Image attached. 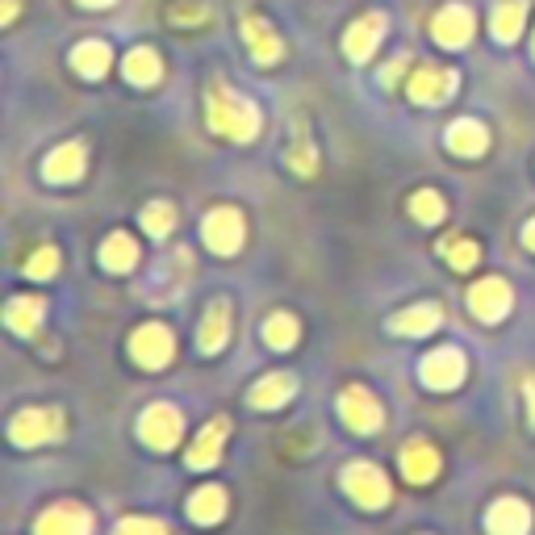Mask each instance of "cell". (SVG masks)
Returning a JSON list of instances; mask_svg holds the SVG:
<instances>
[{
    "label": "cell",
    "instance_id": "40",
    "mask_svg": "<svg viewBox=\"0 0 535 535\" xmlns=\"http://www.w3.org/2000/svg\"><path fill=\"white\" fill-rule=\"evenodd\" d=\"M17 5H21V0H5V21H13V17H17Z\"/></svg>",
    "mask_w": 535,
    "mask_h": 535
},
{
    "label": "cell",
    "instance_id": "12",
    "mask_svg": "<svg viewBox=\"0 0 535 535\" xmlns=\"http://www.w3.org/2000/svg\"><path fill=\"white\" fill-rule=\"evenodd\" d=\"M485 527H490V535H527L531 531V510L519 498H498L490 506V515H485Z\"/></svg>",
    "mask_w": 535,
    "mask_h": 535
},
{
    "label": "cell",
    "instance_id": "29",
    "mask_svg": "<svg viewBox=\"0 0 535 535\" xmlns=\"http://www.w3.org/2000/svg\"><path fill=\"white\" fill-rule=\"evenodd\" d=\"M297 335H301V327H297V318H293V314H272V318L264 322V339L276 347V352H285V347H293V343H297Z\"/></svg>",
    "mask_w": 535,
    "mask_h": 535
},
{
    "label": "cell",
    "instance_id": "11",
    "mask_svg": "<svg viewBox=\"0 0 535 535\" xmlns=\"http://www.w3.org/2000/svg\"><path fill=\"white\" fill-rule=\"evenodd\" d=\"M452 92H456V72H448V67H418L410 80V101L418 105H439Z\"/></svg>",
    "mask_w": 535,
    "mask_h": 535
},
{
    "label": "cell",
    "instance_id": "6",
    "mask_svg": "<svg viewBox=\"0 0 535 535\" xmlns=\"http://www.w3.org/2000/svg\"><path fill=\"white\" fill-rule=\"evenodd\" d=\"M339 414H343V423L360 431V435H372L381 423H385V414H381V402L372 398L368 389L352 385V389H343V398H339Z\"/></svg>",
    "mask_w": 535,
    "mask_h": 535
},
{
    "label": "cell",
    "instance_id": "41",
    "mask_svg": "<svg viewBox=\"0 0 535 535\" xmlns=\"http://www.w3.org/2000/svg\"><path fill=\"white\" fill-rule=\"evenodd\" d=\"M80 5H88V9H105V5H113V0H80Z\"/></svg>",
    "mask_w": 535,
    "mask_h": 535
},
{
    "label": "cell",
    "instance_id": "36",
    "mask_svg": "<svg viewBox=\"0 0 535 535\" xmlns=\"http://www.w3.org/2000/svg\"><path fill=\"white\" fill-rule=\"evenodd\" d=\"M180 26H193V21H205V5H176L172 9Z\"/></svg>",
    "mask_w": 535,
    "mask_h": 535
},
{
    "label": "cell",
    "instance_id": "10",
    "mask_svg": "<svg viewBox=\"0 0 535 535\" xmlns=\"http://www.w3.org/2000/svg\"><path fill=\"white\" fill-rule=\"evenodd\" d=\"M510 285L506 281H498V276H485V281H477L473 285V293H469V306H473V314L481 318V322H498V318H506L510 314Z\"/></svg>",
    "mask_w": 535,
    "mask_h": 535
},
{
    "label": "cell",
    "instance_id": "32",
    "mask_svg": "<svg viewBox=\"0 0 535 535\" xmlns=\"http://www.w3.org/2000/svg\"><path fill=\"white\" fill-rule=\"evenodd\" d=\"M444 255H448V264L452 268H473L477 260H481V251H477V243H469V239H452V243H444Z\"/></svg>",
    "mask_w": 535,
    "mask_h": 535
},
{
    "label": "cell",
    "instance_id": "19",
    "mask_svg": "<svg viewBox=\"0 0 535 535\" xmlns=\"http://www.w3.org/2000/svg\"><path fill=\"white\" fill-rule=\"evenodd\" d=\"M243 34H247V46H251V55H255V63H276L281 59V38L272 34V26L264 17H243Z\"/></svg>",
    "mask_w": 535,
    "mask_h": 535
},
{
    "label": "cell",
    "instance_id": "30",
    "mask_svg": "<svg viewBox=\"0 0 535 535\" xmlns=\"http://www.w3.org/2000/svg\"><path fill=\"white\" fill-rule=\"evenodd\" d=\"M172 226H176V209L168 201H155V205L143 209V230H147V235L164 239V235H172Z\"/></svg>",
    "mask_w": 535,
    "mask_h": 535
},
{
    "label": "cell",
    "instance_id": "17",
    "mask_svg": "<svg viewBox=\"0 0 535 535\" xmlns=\"http://www.w3.org/2000/svg\"><path fill=\"white\" fill-rule=\"evenodd\" d=\"M402 473H406V481H414V485L435 481V473H439V452H435L431 444H423V439H414V444L402 448Z\"/></svg>",
    "mask_w": 535,
    "mask_h": 535
},
{
    "label": "cell",
    "instance_id": "2",
    "mask_svg": "<svg viewBox=\"0 0 535 535\" xmlns=\"http://www.w3.org/2000/svg\"><path fill=\"white\" fill-rule=\"evenodd\" d=\"M63 431H67V418H63V410H55V406H46V410H21V414L13 418V427H9V435H13L17 448L51 444V439H59Z\"/></svg>",
    "mask_w": 535,
    "mask_h": 535
},
{
    "label": "cell",
    "instance_id": "28",
    "mask_svg": "<svg viewBox=\"0 0 535 535\" xmlns=\"http://www.w3.org/2000/svg\"><path fill=\"white\" fill-rule=\"evenodd\" d=\"M101 264H105L109 272H130V268L138 264L134 239H130V235H109L105 247H101Z\"/></svg>",
    "mask_w": 535,
    "mask_h": 535
},
{
    "label": "cell",
    "instance_id": "39",
    "mask_svg": "<svg viewBox=\"0 0 535 535\" xmlns=\"http://www.w3.org/2000/svg\"><path fill=\"white\" fill-rule=\"evenodd\" d=\"M523 243H527V247H531V251H535V218H531V222H527V226H523Z\"/></svg>",
    "mask_w": 535,
    "mask_h": 535
},
{
    "label": "cell",
    "instance_id": "21",
    "mask_svg": "<svg viewBox=\"0 0 535 535\" xmlns=\"http://www.w3.org/2000/svg\"><path fill=\"white\" fill-rule=\"evenodd\" d=\"M485 147H490V134H485V126L473 122V118H464V122H456V126L448 130V151H452V155L477 159V155H485Z\"/></svg>",
    "mask_w": 535,
    "mask_h": 535
},
{
    "label": "cell",
    "instance_id": "20",
    "mask_svg": "<svg viewBox=\"0 0 535 535\" xmlns=\"http://www.w3.org/2000/svg\"><path fill=\"white\" fill-rule=\"evenodd\" d=\"M293 393H297V377H289V372H272V377H264L251 389V406L255 410H276V406H285Z\"/></svg>",
    "mask_w": 535,
    "mask_h": 535
},
{
    "label": "cell",
    "instance_id": "8",
    "mask_svg": "<svg viewBox=\"0 0 535 535\" xmlns=\"http://www.w3.org/2000/svg\"><path fill=\"white\" fill-rule=\"evenodd\" d=\"M34 535H92V510L80 502H59L42 510Z\"/></svg>",
    "mask_w": 535,
    "mask_h": 535
},
{
    "label": "cell",
    "instance_id": "16",
    "mask_svg": "<svg viewBox=\"0 0 535 535\" xmlns=\"http://www.w3.org/2000/svg\"><path fill=\"white\" fill-rule=\"evenodd\" d=\"M226 435H230V423H226V418H214L209 427H201L197 444L189 448V469H214L218 456H222Z\"/></svg>",
    "mask_w": 535,
    "mask_h": 535
},
{
    "label": "cell",
    "instance_id": "7",
    "mask_svg": "<svg viewBox=\"0 0 535 535\" xmlns=\"http://www.w3.org/2000/svg\"><path fill=\"white\" fill-rule=\"evenodd\" d=\"M205 243H209V251H218V255H235L239 247H243V214L239 209H230V205H222V209H214V214L205 218Z\"/></svg>",
    "mask_w": 535,
    "mask_h": 535
},
{
    "label": "cell",
    "instance_id": "25",
    "mask_svg": "<svg viewBox=\"0 0 535 535\" xmlns=\"http://www.w3.org/2000/svg\"><path fill=\"white\" fill-rule=\"evenodd\" d=\"M109 63H113V55H109L105 42H80L72 51V67L80 76H88V80H101L109 72Z\"/></svg>",
    "mask_w": 535,
    "mask_h": 535
},
{
    "label": "cell",
    "instance_id": "22",
    "mask_svg": "<svg viewBox=\"0 0 535 535\" xmlns=\"http://www.w3.org/2000/svg\"><path fill=\"white\" fill-rule=\"evenodd\" d=\"M42 314H46L42 297H13L9 310H5V322H9V331H17V335H38Z\"/></svg>",
    "mask_w": 535,
    "mask_h": 535
},
{
    "label": "cell",
    "instance_id": "24",
    "mask_svg": "<svg viewBox=\"0 0 535 535\" xmlns=\"http://www.w3.org/2000/svg\"><path fill=\"white\" fill-rule=\"evenodd\" d=\"M126 80L130 84H138V88H151L159 76H164V63H159V55L151 51V46H138V51H130L126 55Z\"/></svg>",
    "mask_w": 535,
    "mask_h": 535
},
{
    "label": "cell",
    "instance_id": "13",
    "mask_svg": "<svg viewBox=\"0 0 535 535\" xmlns=\"http://www.w3.org/2000/svg\"><path fill=\"white\" fill-rule=\"evenodd\" d=\"M42 176L51 180V184H72V180H80V176H84V143H63V147H55L51 155H46Z\"/></svg>",
    "mask_w": 535,
    "mask_h": 535
},
{
    "label": "cell",
    "instance_id": "31",
    "mask_svg": "<svg viewBox=\"0 0 535 535\" xmlns=\"http://www.w3.org/2000/svg\"><path fill=\"white\" fill-rule=\"evenodd\" d=\"M410 214H414L418 222H423V226L444 222V197H439V193H431V189L414 193V201H410Z\"/></svg>",
    "mask_w": 535,
    "mask_h": 535
},
{
    "label": "cell",
    "instance_id": "9",
    "mask_svg": "<svg viewBox=\"0 0 535 535\" xmlns=\"http://www.w3.org/2000/svg\"><path fill=\"white\" fill-rule=\"evenodd\" d=\"M464 372H469V360L456 347H439L423 360V385L427 389H456L464 381Z\"/></svg>",
    "mask_w": 535,
    "mask_h": 535
},
{
    "label": "cell",
    "instance_id": "37",
    "mask_svg": "<svg viewBox=\"0 0 535 535\" xmlns=\"http://www.w3.org/2000/svg\"><path fill=\"white\" fill-rule=\"evenodd\" d=\"M523 393H527V418H531V427H535V377L523 381Z\"/></svg>",
    "mask_w": 535,
    "mask_h": 535
},
{
    "label": "cell",
    "instance_id": "5",
    "mask_svg": "<svg viewBox=\"0 0 535 535\" xmlns=\"http://www.w3.org/2000/svg\"><path fill=\"white\" fill-rule=\"evenodd\" d=\"M130 356L143 364V368H164L172 356H176V339L168 327H159V322H147V327H138L134 339H130Z\"/></svg>",
    "mask_w": 535,
    "mask_h": 535
},
{
    "label": "cell",
    "instance_id": "3",
    "mask_svg": "<svg viewBox=\"0 0 535 535\" xmlns=\"http://www.w3.org/2000/svg\"><path fill=\"white\" fill-rule=\"evenodd\" d=\"M343 490L352 494L360 506L381 510L389 502V477L377 469V464L356 460V464H347V473H343Z\"/></svg>",
    "mask_w": 535,
    "mask_h": 535
},
{
    "label": "cell",
    "instance_id": "38",
    "mask_svg": "<svg viewBox=\"0 0 535 535\" xmlns=\"http://www.w3.org/2000/svg\"><path fill=\"white\" fill-rule=\"evenodd\" d=\"M402 67H406V59H393V63L385 67V76H381V80H385V84H393V80L402 76Z\"/></svg>",
    "mask_w": 535,
    "mask_h": 535
},
{
    "label": "cell",
    "instance_id": "23",
    "mask_svg": "<svg viewBox=\"0 0 535 535\" xmlns=\"http://www.w3.org/2000/svg\"><path fill=\"white\" fill-rule=\"evenodd\" d=\"M226 335H230V306H226V301H214V306L205 310L201 331H197L201 352H218V347L226 343Z\"/></svg>",
    "mask_w": 535,
    "mask_h": 535
},
{
    "label": "cell",
    "instance_id": "34",
    "mask_svg": "<svg viewBox=\"0 0 535 535\" xmlns=\"http://www.w3.org/2000/svg\"><path fill=\"white\" fill-rule=\"evenodd\" d=\"M289 164H293V172H301V176H314V168H318V155H314V147H310V138H306V134H301L297 143H293Z\"/></svg>",
    "mask_w": 535,
    "mask_h": 535
},
{
    "label": "cell",
    "instance_id": "35",
    "mask_svg": "<svg viewBox=\"0 0 535 535\" xmlns=\"http://www.w3.org/2000/svg\"><path fill=\"white\" fill-rule=\"evenodd\" d=\"M113 535H168V527L159 519H122Z\"/></svg>",
    "mask_w": 535,
    "mask_h": 535
},
{
    "label": "cell",
    "instance_id": "4",
    "mask_svg": "<svg viewBox=\"0 0 535 535\" xmlns=\"http://www.w3.org/2000/svg\"><path fill=\"white\" fill-rule=\"evenodd\" d=\"M138 435L147 439V448H155V452H168V448H176L180 444V435H184V418H180V410L176 406H151L143 418H138Z\"/></svg>",
    "mask_w": 535,
    "mask_h": 535
},
{
    "label": "cell",
    "instance_id": "15",
    "mask_svg": "<svg viewBox=\"0 0 535 535\" xmlns=\"http://www.w3.org/2000/svg\"><path fill=\"white\" fill-rule=\"evenodd\" d=\"M431 34H435V42H439V46H464V42L473 38V13L464 9V5H448V9H439Z\"/></svg>",
    "mask_w": 535,
    "mask_h": 535
},
{
    "label": "cell",
    "instance_id": "14",
    "mask_svg": "<svg viewBox=\"0 0 535 535\" xmlns=\"http://www.w3.org/2000/svg\"><path fill=\"white\" fill-rule=\"evenodd\" d=\"M381 34H385V17H381V13H368L364 21H356V26L347 30V38H343L347 59H352V63H364L372 51H377Z\"/></svg>",
    "mask_w": 535,
    "mask_h": 535
},
{
    "label": "cell",
    "instance_id": "26",
    "mask_svg": "<svg viewBox=\"0 0 535 535\" xmlns=\"http://www.w3.org/2000/svg\"><path fill=\"white\" fill-rule=\"evenodd\" d=\"M523 13H527L523 0H502V5H494V17H490L494 38L498 42H515L519 30H523Z\"/></svg>",
    "mask_w": 535,
    "mask_h": 535
},
{
    "label": "cell",
    "instance_id": "18",
    "mask_svg": "<svg viewBox=\"0 0 535 535\" xmlns=\"http://www.w3.org/2000/svg\"><path fill=\"white\" fill-rule=\"evenodd\" d=\"M439 322H444V310L427 301V306H410V310H402V314H393V318H389V331L414 339V335H431Z\"/></svg>",
    "mask_w": 535,
    "mask_h": 535
},
{
    "label": "cell",
    "instance_id": "27",
    "mask_svg": "<svg viewBox=\"0 0 535 535\" xmlns=\"http://www.w3.org/2000/svg\"><path fill=\"white\" fill-rule=\"evenodd\" d=\"M226 515V490H218V485H205V490H197L189 498V519L193 523H218Z\"/></svg>",
    "mask_w": 535,
    "mask_h": 535
},
{
    "label": "cell",
    "instance_id": "33",
    "mask_svg": "<svg viewBox=\"0 0 535 535\" xmlns=\"http://www.w3.org/2000/svg\"><path fill=\"white\" fill-rule=\"evenodd\" d=\"M55 268H59V251H55V247H38V251L30 255V264H26V272L34 276V281H46V276H55Z\"/></svg>",
    "mask_w": 535,
    "mask_h": 535
},
{
    "label": "cell",
    "instance_id": "1",
    "mask_svg": "<svg viewBox=\"0 0 535 535\" xmlns=\"http://www.w3.org/2000/svg\"><path fill=\"white\" fill-rule=\"evenodd\" d=\"M209 126L226 138H235V143H251V138L260 134V109L247 97H239V92L214 88L209 92Z\"/></svg>",
    "mask_w": 535,
    "mask_h": 535
}]
</instances>
